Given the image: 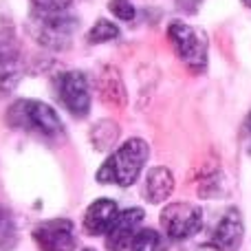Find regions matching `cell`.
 <instances>
[{
    "label": "cell",
    "instance_id": "1",
    "mask_svg": "<svg viewBox=\"0 0 251 251\" xmlns=\"http://www.w3.org/2000/svg\"><path fill=\"white\" fill-rule=\"evenodd\" d=\"M148 156H150V146L143 139H128L101 163V168L97 170V181L119 187L134 185Z\"/></svg>",
    "mask_w": 251,
    "mask_h": 251
},
{
    "label": "cell",
    "instance_id": "2",
    "mask_svg": "<svg viewBox=\"0 0 251 251\" xmlns=\"http://www.w3.org/2000/svg\"><path fill=\"white\" fill-rule=\"evenodd\" d=\"M7 122L25 132L40 134L44 139H55L64 134L60 115L49 104L38 100H18L7 108Z\"/></svg>",
    "mask_w": 251,
    "mask_h": 251
},
{
    "label": "cell",
    "instance_id": "3",
    "mask_svg": "<svg viewBox=\"0 0 251 251\" xmlns=\"http://www.w3.org/2000/svg\"><path fill=\"white\" fill-rule=\"evenodd\" d=\"M168 35L178 60L187 69H192L194 73H203L207 69V38L199 29L176 20L168 26Z\"/></svg>",
    "mask_w": 251,
    "mask_h": 251
},
{
    "label": "cell",
    "instance_id": "4",
    "mask_svg": "<svg viewBox=\"0 0 251 251\" xmlns=\"http://www.w3.org/2000/svg\"><path fill=\"white\" fill-rule=\"evenodd\" d=\"M161 227H163V234L174 243L187 240L199 234L203 227V209L185 201L170 203L161 212Z\"/></svg>",
    "mask_w": 251,
    "mask_h": 251
},
{
    "label": "cell",
    "instance_id": "5",
    "mask_svg": "<svg viewBox=\"0 0 251 251\" xmlns=\"http://www.w3.org/2000/svg\"><path fill=\"white\" fill-rule=\"evenodd\" d=\"M55 91L62 106L75 117H84L91 110V86L82 71H64L55 79Z\"/></svg>",
    "mask_w": 251,
    "mask_h": 251
},
{
    "label": "cell",
    "instance_id": "6",
    "mask_svg": "<svg viewBox=\"0 0 251 251\" xmlns=\"http://www.w3.org/2000/svg\"><path fill=\"white\" fill-rule=\"evenodd\" d=\"M33 240L40 251H73L75 249V231L73 223L66 218H53L35 225Z\"/></svg>",
    "mask_w": 251,
    "mask_h": 251
},
{
    "label": "cell",
    "instance_id": "7",
    "mask_svg": "<svg viewBox=\"0 0 251 251\" xmlns=\"http://www.w3.org/2000/svg\"><path fill=\"white\" fill-rule=\"evenodd\" d=\"M245 236L243 216L236 207H229L216 223L212 236H209V247L216 251H238Z\"/></svg>",
    "mask_w": 251,
    "mask_h": 251
},
{
    "label": "cell",
    "instance_id": "8",
    "mask_svg": "<svg viewBox=\"0 0 251 251\" xmlns=\"http://www.w3.org/2000/svg\"><path fill=\"white\" fill-rule=\"evenodd\" d=\"M143 223V209L139 207H128L122 209L119 216L115 218L113 227L106 234V249L108 251H124L132 245L134 236L139 234V227Z\"/></svg>",
    "mask_w": 251,
    "mask_h": 251
},
{
    "label": "cell",
    "instance_id": "9",
    "mask_svg": "<svg viewBox=\"0 0 251 251\" xmlns=\"http://www.w3.org/2000/svg\"><path fill=\"white\" fill-rule=\"evenodd\" d=\"M40 20L38 26V40L44 47L62 49L71 42L75 31V20L69 16H64V11L60 13H35Z\"/></svg>",
    "mask_w": 251,
    "mask_h": 251
},
{
    "label": "cell",
    "instance_id": "10",
    "mask_svg": "<svg viewBox=\"0 0 251 251\" xmlns=\"http://www.w3.org/2000/svg\"><path fill=\"white\" fill-rule=\"evenodd\" d=\"M117 216H119V207L113 199H97L84 212V229L91 236H101V234L106 236Z\"/></svg>",
    "mask_w": 251,
    "mask_h": 251
},
{
    "label": "cell",
    "instance_id": "11",
    "mask_svg": "<svg viewBox=\"0 0 251 251\" xmlns=\"http://www.w3.org/2000/svg\"><path fill=\"white\" fill-rule=\"evenodd\" d=\"M20 75H22V69H20V62H18L16 49H13L11 40L7 35L0 33V97L7 95L16 86Z\"/></svg>",
    "mask_w": 251,
    "mask_h": 251
},
{
    "label": "cell",
    "instance_id": "12",
    "mask_svg": "<svg viewBox=\"0 0 251 251\" xmlns=\"http://www.w3.org/2000/svg\"><path fill=\"white\" fill-rule=\"evenodd\" d=\"M174 190V176L168 168L159 165L152 168L146 176V185H143V196L148 203H163L170 199Z\"/></svg>",
    "mask_w": 251,
    "mask_h": 251
},
{
    "label": "cell",
    "instance_id": "13",
    "mask_svg": "<svg viewBox=\"0 0 251 251\" xmlns=\"http://www.w3.org/2000/svg\"><path fill=\"white\" fill-rule=\"evenodd\" d=\"M130 251H165V243L159 231L154 229H141L134 236Z\"/></svg>",
    "mask_w": 251,
    "mask_h": 251
},
{
    "label": "cell",
    "instance_id": "14",
    "mask_svg": "<svg viewBox=\"0 0 251 251\" xmlns=\"http://www.w3.org/2000/svg\"><path fill=\"white\" fill-rule=\"evenodd\" d=\"M115 38H119V29L110 20H97L93 29L88 31V42L91 44H104Z\"/></svg>",
    "mask_w": 251,
    "mask_h": 251
},
{
    "label": "cell",
    "instance_id": "15",
    "mask_svg": "<svg viewBox=\"0 0 251 251\" xmlns=\"http://www.w3.org/2000/svg\"><path fill=\"white\" fill-rule=\"evenodd\" d=\"M11 243H16V229H13V223L9 218V214L0 207V247H9Z\"/></svg>",
    "mask_w": 251,
    "mask_h": 251
},
{
    "label": "cell",
    "instance_id": "16",
    "mask_svg": "<svg viewBox=\"0 0 251 251\" xmlns=\"http://www.w3.org/2000/svg\"><path fill=\"white\" fill-rule=\"evenodd\" d=\"M35 13H60L69 7L73 0H31Z\"/></svg>",
    "mask_w": 251,
    "mask_h": 251
},
{
    "label": "cell",
    "instance_id": "17",
    "mask_svg": "<svg viewBox=\"0 0 251 251\" xmlns=\"http://www.w3.org/2000/svg\"><path fill=\"white\" fill-rule=\"evenodd\" d=\"M108 7H110V11L117 18H122V20H132L134 18V7L130 0H110Z\"/></svg>",
    "mask_w": 251,
    "mask_h": 251
},
{
    "label": "cell",
    "instance_id": "18",
    "mask_svg": "<svg viewBox=\"0 0 251 251\" xmlns=\"http://www.w3.org/2000/svg\"><path fill=\"white\" fill-rule=\"evenodd\" d=\"M247 130H249V134H251V113H249V117H247Z\"/></svg>",
    "mask_w": 251,
    "mask_h": 251
},
{
    "label": "cell",
    "instance_id": "19",
    "mask_svg": "<svg viewBox=\"0 0 251 251\" xmlns=\"http://www.w3.org/2000/svg\"><path fill=\"white\" fill-rule=\"evenodd\" d=\"M243 2H245V4H247V7H251V0H243Z\"/></svg>",
    "mask_w": 251,
    "mask_h": 251
},
{
    "label": "cell",
    "instance_id": "20",
    "mask_svg": "<svg viewBox=\"0 0 251 251\" xmlns=\"http://www.w3.org/2000/svg\"><path fill=\"white\" fill-rule=\"evenodd\" d=\"M84 251H95V249H84Z\"/></svg>",
    "mask_w": 251,
    "mask_h": 251
}]
</instances>
